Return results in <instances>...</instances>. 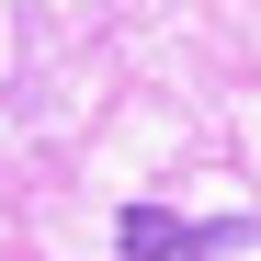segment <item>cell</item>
Returning a JSON list of instances; mask_svg holds the SVG:
<instances>
[{"label":"cell","mask_w":261,"mask_h":261,"mask_svg":"<svg viewBox=\"0 0 261 261\" xmlns=\"http://www.w3.org/2000/svg\"><path fill=\"white\" fill-rule=\"evenodd\" d=\"M125 261H193V250H216V227H193V216H170V204H125Z\"/></svg>","instance_id":"obj_1"}]
</instances>
